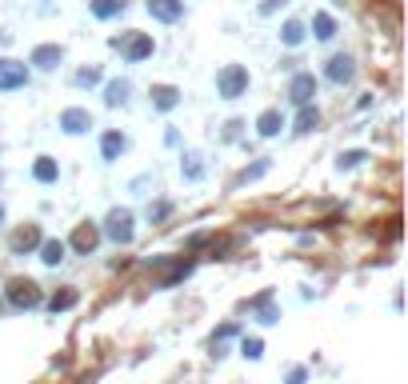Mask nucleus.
Masks as SVG:
<instances>
[{
	"instance_id": "obj_35",
	"label": "nucleus",
	"mask_w": 408,
	"mask_h": 384,
	"mask_svg": "<svg viewBox=\"0 0 408 384\" xmlns=\"http://www.w3.org/2000/svg\"><path fill=\"white\" fill-rule=\"evenodd\" d=\"M4 216H9V213H4V201H0V224H4Z\"/></svg>"
},
{
	"instance_id": "obj_5",
	"label": "nucleus",
	"mask_w": 408,
	"mask_h": 384,
	"mask_svg": "<svg viewBox=\"0 0 408 384\" xmlns=\"http://www.w3.org/2000/svg\"><path fill=\"white\" fill-rule=\"evenodd\" d=\"M32 84V69L29 61H16V56H0V92H21Z\"/></svg>"
},
{
	"instance_id": "obj_33",
	"label": "nucleus",
	"mask_w": 408,
	"mask_h": 384,
	"mask_svg": "<svg viewBox=\"0 0 408 384\" xmlns=\"http://www.w3.org/2000/svg\"><path fill=\"white\" fill-rule=\"evenodd\" d=\"M236 333H240L236 324H220V328H216V336H213V340H228V336H236Z\"/></svg>"
},
{
	"instance_id": "obj_1",
	"label": "nucleus",
	"mask_w": 408,
	"mask_h": 384,
	"mask_svg": "<svg viewBox=\"0 0 408 384\" xmlns=\"http://www.w3.org/2000/svg\"><path fill=\"white\" fill-rule=\"evenodd\" d=\"M248 89H253V72L245 64H225L216 72V96L220 101H240V96H248Z\"/></svg>"
},
{
	"instance_id": "obj_30",
	"label": "nucleus",
	"mask_w": 408,
	"mask_h": 384,
	"mask_svg": "<svg viewBox=\"0 0 408 384\" xmlns=\"http://www.w3.org/2000/svg\"><path fill=\"white\" fill-rule=\"evenodd\" d=\"M240 128H245V121H240V116H233V121H228V124H225V141H228V144H233V141H236V136H240Z\"/></svg>"
},
{
	"instance_id": "obj_9",
	"label": "nucleus",
	"mask_w": 408,
	"mask_h": 384,
	"mask_svg": "<svg viewBox=\"0 0 408 384\" xmlns=\"http://www.w3.org/2000/svg\"><path fill=\"white\" fill-rule=\"evenodd\" d=\"M64 64V44H36L29 52V69L36 72H56Z\"/></svg>"
},
{
	"instance_id": "obj_12",
	"label": "nucleus",
	"mask_w": 408,
	"mask_h": 384,
	"mask_svg": "<svg viewBox=\"0 0 408 384\" xmlns=\"http://www.w3.org/2000/svg\"><path fill=\"white\" fill-rule=\"evenodd\" d=\"M144 12L160 24H180L184 21V0H144Z\"/></svg>"
},
{
	"instance_id": "obj_6",
	"label": "nucleus",
	"mask_w": 408,
	"mask_h": 384,
	"mask_svg": "<svg viewBox=\"0 0 408 384\" xmlns=\"http://www.w3.org/2000/svg\"><path fill=\"white\" fill-rule=\"evenodd\" d=\"M56 128H61L64 136H88V132L96 128V116H92L88 108H81V104H68V108L56 116Z\"/></svg>"
},
{
	"instance_id": "obj_13",
	"label": "nucleus",
	"mask_w": 408,
	"mask_h": 384,
	"mask_svg": "<svg viewBox=\"0 0 408 384\" xmlns=\"http://www.w3.org/2000/svg\"><path fill=\"white\" fill-rule=\"evenodd\" d=\"M256 136H260V141H272V136H280V132L288 128V121H285V112L280 108H265L260 112V116H256Z\"/></svg>"
},
{
	"instance_id": "obj_11",
	"label": "nucleus",
	"mask_w": 408,
	"mask_h": 384,
	"mask_svg": "<svg viewBox=\"0 0 408 384\" xmlns=\"http://www.w3.org/2000/svg\"><path fill=\"white\" fill-rule=\"evenodd\" d=\"M96 244H101V224H92V221L76 224V233H72V241H68L72 253H76V256H92V253H96Z\"/></svg>"
},
{
	"instance_id": "obj_17",
	"label": "nucleus",
	"mask_w": 408,
	"mask_h": 384,
	"mask_svg": "<svg viewBox=\"0 0 408 384\" xmlns=\"http://www.w3.org/2000/svg\"><path fill=\"white\" fill-rule=\"evenodd\" d=\"M308 29H312V36H317L320 44H332L340 36V21L332 12H312V24H308Z\"/></svg>"
},
{
	"instance_id": "obj_27",
	"label": "nucleus",
	"mask_w": 408,
	"mask_h": 384,
	"mask_svg": "<svg viewBox=\"0 0 408 384\" xmlns=\"http://www.w3.org/2000/svg\"><path fill=\"white\" fill-rule=\"evenodd\" d=\"M76 300H81V293H76V288H61V293L49 296V313H64V308H72Z\"/></svg>"
},
{
	"instance_id": "obj_31",
	"label": "nucleus",
	"mask_w": 408,
	"mask_h": 384,
	"mask_svg": "<svg viewBox=\"0 0 408 384\" xmlns=\"http://www.w3.org/2000/svg\"><path fill=\"white\" fill-rule=\"evenodd\" d=\"M285 4H288V0H265V4H260L256 12H260V16H272V12H280Z\"/></svg>"
},
{
	"instance_id": "obj_3",
	"label": "nucleus",
	"mask_w": 408,
	"mask_h": 384,
	"mask_svg": "<svg viewBox=\"0 0 408 384\" xmlns=\"http://www.w3.org/2000/svg\"><path fill=\"white\" fill-rule=\"evenodd\" d=\"M101 236H108L113 244H133V236H136V216H133V208H121V204H116V208H108Z\"/></svg>"
},
{
	"instance_id": "obj_10",
	"label": "nucleus",
	"mask_w": 408,
	"mask_h": 384,
	"mask_svg": "<svg viewBox=\"0 0 408 384\" xmlns=\"http://www.w3.org/2000/svg\"><path fill=\"white\" fill-rule=\"evenodd\" d=\"M101 84H104V108H128L133 104V81L128 76H113V81Z\"/></svg>"
},
{
	"instance_id": "obj_24",
	"label": "nucleus",
	"mask_w": 408,
	"mask_h": 384,
	"mask_svg": "<svg viewBox=\"0 0 408 384\" xmlns=\"http://www.w3.org/2000/svg\"><path fill=\"white\" fill-rule=\"evenodd\" d=\"M272 168V156H260L256 164H248V168H240L236 172V181H233V188H245V184H253V181H260L265 172Z\"/></svg>"
},
{
	"instance_id": "obj_23",
	"label": "nucleus",
	"mask_w": 408,
	"mask_h": 384,
	"mask_svg": "<svg viewBox=\"0 0 408 384\" xmlns=\"http://www.w3.org/2000/svg\"><path fill=\"white\" fill-rule=\"evenodd\" d=\"M41 248V261L49 264V268H56V264H64V253H68V244L64 241H56V236H49V241H41L36 244Z\"/></svg>"
},
{
	"instance_id": "obj_8",
	"label": "nucleus",
	"mask_w": 408,
	"mask_h": 384,
	"mask_svg": "<svg viewBox=\"0 0 408 384\" xmlns=\"http://www.w3.org/2000/svg\"><path fill=\"white\" fill-rule=\"evenodd\" d=\"M317 92H320V81L308 69H300V72L288 76V101L292 104H312L317 101Z\"/></svg>"
},
{
	"instance_id": "obj_18",
	"label": "nucleus",
	"mask_w": 408,
	"mask_h": 384,
	"mask_svg": "<svg viewBox=\"0 0 408 384\" xmlns=\"http://www.w3.org/2000/svg\"><path fill=\"white\" fill-rule=\"evenodd\" d=\"M317 128H320L317 101H312V104H296V116H292V132H296V136H308V132H317Z\"/></svg>"
},
{
	"instance_id": "obj_29",
	"label": "nucleus",
	"mask_w": 408,
	"mask_h": 384,
	"mask_svg": "<svg viewBox=\"0 0 408 384\" xmlns=\"http://www.w3.org/2000/svg\"><path fill=\"white\" fill-rule=\"evenodd\" d=\"M240 353H245L248 360H260V356H265V344L256 340V336H253V340H248V336H245V344H240Z\"/></svg>"
},
{
	"instance_id": "obj_25",
	"label": "nucleus",
	"mask_w": 408,
	"mask_h": 384,
	"mask_svg": "<svg viewBox=\"0 0 408 384\" xmlns=\"http://www.w3.org/2000/svg\"><path fill=\"white\" fill-rule=\"evenodd\" d=\"M253 308H256V320H260V324H276V320H280V313L272 308V293H260L253 300Z\"/></svg>"
},
{
	"instance_id": "obj_20",
	"label": "nucleus",
	"mask_w": 408,
	"mask_h": 384,
	"mask_svg": "<svg viewBox=\"0 0 408 384\" xmlns=\"http://www.w3.org/2000/svg\"><path fill=\"white\" fill-rule=\"evenodd\" d=\"M276 36H280V44H285V49H300V44L308 41V24L292 16V21L280 24V32H276Z\"/></svg>"
},
{
	"instance_id": "obj_16",
	"label": "nucleus",
	"mask_w": 408,
	"mask_h": 384,
	"mask_svg": "<svg viewBox=\"0 0 408 384\" xmlns=\"http://www.w3.org/2000/svg\"><path fill=\"white\" fill-rule=\"evenodd\" d=\"M184 92L176 89V84H153L148 89V104H153V112H173L176 104H180Z\"/></svg>"
},
{
	"instance_id": "obj_14",
	"label": "nucleus",
	"mask_w": 408,
	"mask_h": 384,
	"mask_svg": "<svg viewBox=\"0 0 408 384\" xmlns=\"http://www.w3.org/2000/svg\"><path fill=\"white\" fill-rule=\"evenodd\" d=\"M41 241H44V236H41V228H36V224H21V228L9 236V248L16 256H29V253H36V244H41Z\"/></svg>"
},
{
	"instance_id": "obj_26",
	"label": "nucleus",
	"mask_w": 408,
	"mask_h": 384,
	"mask_svg": "<svg viewBox=\"0 0 408 384\" xmlns=\"http://www.w3.org/2000/svg\"><path fill=\"white\" fill-rule=\"evenodd\" d=\"M101 81H104V69H101V64H88V69H76V76H72V84H76V89H96Z\"/></svg>"
},
{
	"instance_id": "obj_15",
	"label": "nucleus",
	"mask_w": 408,
	"mask_h": 384,
	"mask_svg": "<svg viewBox=\"0 0 408 384\" xmlns=\"http://www.w3.org/2000/svg\"><path fill=\"white\" fill-rule=\"evenodd\" d=\"M124 152H128V136H124L121 128H108V132L101 136V161H104V164H116Z\"/></svg>"
},
{
	"instance_id": "obj_4",
	"label": "nucleus",
	"mask_w": 408,
	"mask_h": 384,
	"mask_svg": "<svg viewBox=\"0 0 408 384\" xmlns=\"http://www.w3.org/2000/svg\"><path fill=\"white\" fill-rule=\"evenodd\" d=\"M4 296H9V304L12 308H41L44 304V296H41V284L36 281H29V276H12L9 284H4Z\"/></svg>"
},
{
	"instance_id": "obj_28",
	"label": "nucleus",
	"mask_w": 408,
	"mask_h": 384,
	"mask_svg": "<svg viewBox=\"0 0 408 384\" xmlns=\"http://www.w3.org/2000/svg\"><path fill=\"white\" fill-rule=\"evenodd\" d=\"M364 161H368V152H364V148H348V152H340V156H337V168L348 172V168H360Z\"/></svg>"
},
{
	"instance_id": "obj_21",
	"label": "nucleus",
	"mask_w": 408,
	"mask_h": 384,
	"mask_svg": "<svg viewBox=\"0 0 408 384\" xmlns=\"http://www.w3.org/2000/svg\"><path fill=\"white\" fill-rule=\"evenodd\" d=\"M32 181L36 184H56L61 181V164H56V156H36V161H32Z\"/></svg>"
},
{
	"instance_id": "obj_34",
	"label": "nucleus",
	"mask_w": 408,
	"mask_h": 384,
	"mask_svg": "<svg viewBox=\"0 0 408 384\" xmlns=\"http://www.w3.org/2000/svg\"><path fill=\"white\" fill-rule=\"evenodd\" d=\"M305 380H308L305 368H292V373H288V384H305Z\"/></svg>"
},
{
	"instance_id": "obj_7",
	"label": "nucleus",
	"mask_w": 408,
	"mask_h": 384,
	"mask_svg": "<svg viewBox=\"0 0 408 384\" xmlns=\"http://www.w3.org/2000/svg\"><path fill=\"white\" fill-rule=\"evenodd\" d=\"M325 81L337 84V89L352 84V81H357V61H352L348 52H332V56L325 61Z\"/></svg>"
},
{
	"instance_id": "obj_32",
	"label": "nucleus",
	"mask_w": 408,
	"mask_h": 384,
	"mask_svg": "<svg viewBox=\"0 0 408 384\" xmlns=\"http://www.w3.org/2000/svg\"><path fill=\"white\" fill-rule=\"evenodd\" d=\"M168 213H173V204H168V201H160L156 208H148V221H164Z\"/></svg>"
},
{
	"instance_id": "obj_19",
	"label": "nucleus",
	"mask_w": 408,
	"mask_h": 384,
	"mask_svg": "<svg viewBox=\"0 0 408 384\" xmlns=\"http://www.w3.org/2000/svg\"><path fill=\"white\" fill-rule=\"evenodd\" d=\"M180 176H184L188 184L204 181V152H200V148H184V152H180Z\"/></svg>"
},
{
	"instance_id": "obj_2",
	"label": "nucleus",
	"mask_w": 408,
	"mask_h": 384,
	"mask_svg": "<svg viewBox=\"0 0 408 384\" xmlns=\"http://www.w3.org/2000/svg\"><path fill=\"white\" fill-rule=\"evenodd\" d=\"M113 49L121 52V61L124 64H144L148 56L156 52V41H153V32H124V36H113Z\"/></svg>"
},
{
	"instance_id": "obj_22",
	"label": "nucleus",
	"mask_w": 408,
	"mask_h": 384,
	"mask_svg": "<svg viewBox=\"0 0 408 384\" xmlns=\"http://www.w3.org/2000/svg\"><path fill=\"white\" fill-rule=\"evenodd\" d=\"M88 12L96 21H116L128 12V0H88Z\"/></svg>"
}]
</instances>
